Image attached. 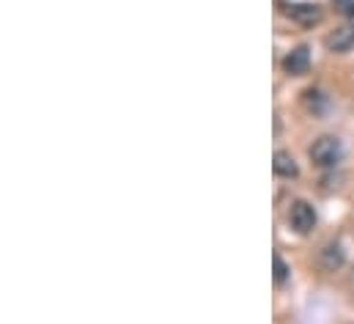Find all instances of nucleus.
<instances>
[{
	"instance_id": "f257e3e1",
	"label": "nucleus",
	"mask_w": 354,
	"mask_h": 324,
	"mask_svg": "<svg viewBox=\"0 0 354 324\" xmlns=\"http://www.w3.org/2000/svg\"><path fill=\"white\" fill-rule=\"evenodd\" d=\"M341 157H344V146L333 135H324V138H319L310 146V160H313V165H319V168H335L341 162Z\"/></svg>"
},
{
	"instance_id": "f03ea898",
	"label": "nucleus",
	"mask_w": 354,
	"mask_h": 324,
	"mask_svg": "<svg viewBox=\"0 0 354 324\" xmlns=\"http://www.w3.org/2000/svg\"><path fill=\"white\" fill-rule=\"evenodd\" d=\"M288 226L297 234H310L316 228V209L308 201H294L288 206Z\"/></svg>"
},
{
	"instance_id": "7ed1b4c3",
	"label": "nucleus",
	"mask_w": 354,
	"mask_h": 324,
	"mask_svg": "<svg viewBox=\"0 0 354 324\" xmlns=\"http://www.w3.org/2000/svg\"><path fill=\"white\" fill-rule=\"evenodd\" d=\"M283 14L291 17L294 22H299V25H308V28L322 22V8L316 3H286Z\"/></svg>"
},
{
	"instance_id": "20e7f679",
	"label": "nucleus",
	"mask_w": 354,
	"mask_h": 324,
	"mask_svg": "<svg viewBox=\"0 0 354 324\" xmlns=\"http://www.w3.org/2000/svg\"><path fill=\"white\" fill-rule=\"evenodd\" d=\"M327 50L333 53H349L354 47V25H344V28H335L330 36H327Z\"/></svg>"
},
{
	"instance_id": "39448f33",
	"label": "nucleus",
	"mask_w": 354,
	"mask_h": 324,
	"mask_svg": "<svg viewBox=\"0 0 354 324\" xmlns=\"http://www.w3.org/2000/svg\"><path fill=\"white\" fill-rule=\"evenodd\" d=\"M308 66H310V50H308V47H297L294 53H288V55L283 58V69H286L288 75H305Z\"/></svg>"
},
{
	"instance_id": "423d86ee",
	"label": "nucleus",
	"mask_w": 354,
	"mask_h": 324,
	"mask_svg": "<svg viewBox=\"0 0 354 324\" xmlns=\"http://www.w3.org/2000/svg\"><path fill=\"white\" fill-rule=\"evenodd\" d=\"M272 168H274V173L283 176V179H294V176L299 173V170H297V162H294V157H291L288 152H274Z\"/></svg>"
},
{
	"instance_id": "0eeeda50",
	"label": "nucleus",
	"mask_w": 354,
	"mask_h": 324,
	"mask_svg": "<svg viewBox=\"0 0 354 324\" xmlns=\"http://www.w3.org/2000/svg\"><path fill=\"white\" fill-rule=\"evenodd\" d=\"M341 264H344V250H341V244H327V247L322 250V267H324L327 272H335Z\"/></svg>"
},
{
	"instance_id": "6e6552de",
	"label": "nucleus",
	"mask_w": 354,
	"mask_h": 324,
	"mask_svg": "<svg viewBox=\"0 0 354 324\" xmlns=\"http://www.w3.org/2000/svg\"><path fill=\"white\" fill-rule=\"evenodd\" d=\"M286 278H288V267H286V261H283L280 255H274V283L283 286Z\"/></svg>"
},
{
	"instance_id": "1a4fd4ad",
	"label": "nucleus",
	"mask_w": 354,
	"mask_h": 324,
	"mask_svg": "<svg viewBox=\"0 0 354 324\" xmlns=\"http://www.w3.org/2000/svg\"><path fill=\"white\" fill-rule=\"evenodd\" d=\"M333 3H335V8H338L341 14H346V17L354 19V0H333Z\"/></svg>"
}]
</instances>
